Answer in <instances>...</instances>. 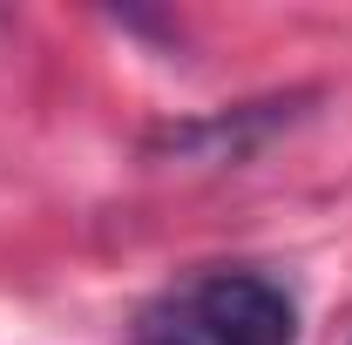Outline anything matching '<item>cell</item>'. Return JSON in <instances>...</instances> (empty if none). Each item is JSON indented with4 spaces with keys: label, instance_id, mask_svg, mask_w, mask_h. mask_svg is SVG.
Instances as JSON below:
<instances>
[{
    "label": "cell",
    "instance_id": "cell-2",
    "mask_svg": "<svg viewBox=\"0 0 352 345\" xmlns=\"http://www.w3.org/2000/svg\"><path fill=\"white\" fill-rule=\"evenodd\" d=\"M298 115V95H271V102H244L230 115H197V122H170V129L149 135V156H170V163H204V170H223V163H244L251 149H264L271 135Z\"/></svg>",
    "mask_w": 352,
    "mask_h": 345
},
{
    "label": "cell",
    "instance_id": "cell-1",
    "mask_svg": "<svg viewBox=\"0 0 352 345\" xmlns=\"http://www.w3.org/2000/svg\"><path fill=\"white\" fill-rule=\"evenodd\" d=\"M183 345H298V304L285 285H271L258 271H210L197 278L183 304Z\"/></svg>",
    "mask_w": 352,
    "mask_h": 345
}]
</instances>
